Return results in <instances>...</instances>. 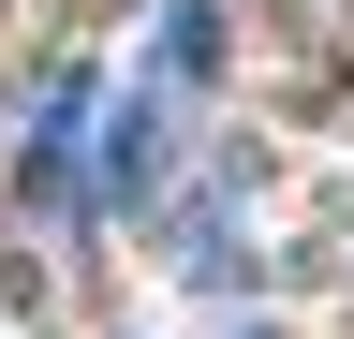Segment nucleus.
<instances>
[{
	"label": "nucleus",
	"mask_w": 354,
	"mask_h": 339,
	"mask_svg": "<svg viewBox=\"0 0 354 339\" xmlns=\"http://www.w3.org/2000/svg\"><path fill=\"white\" fill-rule=\"evenodd\" d=\"M221 59V15H207V0H177V15H162V74H207Z\"/></svg>",
	"instance_id": "nucleus-2"
},
{
	"label": "nucleus",
	"mask_w": 354,
	"mask_h": 339,
	"mask_svg": "<svg viewBox=\"0 0 354 339\" xmlns=\"http://www.w3.org/2000/svg\"><path fill=\"white\" fill-rule=\"evenodd\" d=\"M88 74H59V104H44V133H30V206L59 222V206H88Z\"/></svg>",
	"instance_id": "nucleus-1"
}]
</instances>
